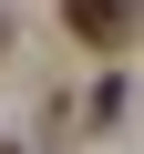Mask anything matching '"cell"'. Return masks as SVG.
<instances>
[{
  "mask_svg": "<svg viewBox=\"0 0 144 154\" xmlns=\"http://www.w3.org/2000/svg\"><path fill=\"white\" fill-rule=\"evenodd\" d=\"M62 31L83 41V51H124L144 31V0H62Z\"/></svg>",
  "mask_w": 144,
  "mask_h": 154,
  "instance_id": "cell-1",
  "label": "cell"
},
{
  "mask_svg": "<svg viewBox=\"0 0 144 154\" xmlns=\"http://www.w3.org/2000/svg\"><path fill=\"white\" fill-rule=\"evenodd\" d=\"M0 51H11V21H0Z\"/></svg>",
  "mask_w": 144,
  "mask_h": 154,
  "instance_id": "cell-2",
  "label": "cell"
}]
</instances>
